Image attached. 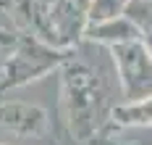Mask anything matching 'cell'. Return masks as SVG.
Returning <instances> with one entry per match:
<instances>
[{
    "label": "cell",
    "mask_w": 152,
    "mask_h": 145,
    "mask_svg": "<svg viewBox=\"0 0 152 145\" xmlns=\"http://www.w3.org/2000/svg\"><path fill=\"white\" fill-rule=\"evenodd\" d=\"M105 127L118 129H152V95L139 100H123L110 108Z\"/></svg>",
    "instance_id": "ba28073f"
},
{
    "label": "cell",
    "mask_w": 152,
    "mask_h": 145,
    "mask_svg": "<svg viewBox=\"0 0 152 145\" xmlns=\"http://www.w3.org/2000/svg\"><path fill=\"white\" fill-rule=\"evenodd\" d=\"M76 48H55L34 34H18L16 45L3 58L0 69V92L16 90L31 82L47 77L50 71H58V66L74 53Z\"/></svg>",
    "instance_id": "7a4b0ae2"
},
{
    "label": "cell",
    "mask_w": 152,
    "mask_h": 145,
    "mask_svg": "<svg viewBox=\"0 0 152 145\" xmlns=\"http://www.w3.org/2000/svg\"><path fill=\"white\" fill-rule=\"evenodd\" d=\"M89 145H152V135H131V129L102 127Z\"/></svg>",
    "instance_id": "9c48e42d"
},
{
    "label": "cell",
    "mask_w": 152,
    "mask_h": 145,
    "mask_svg": "<svg viewBox=\"0 0 152 145\" xmlns=\"http://www.w3.org/2000/svg\"><path fill=\"white\" fill-rule=\"evenodd\" d=\"M61 74V119L76 143H87L107 124L110 100L107 77L97 64L76 55V50L58 66Z\"/></svg>",
    "instance_id": "6da1fadb"
},
{
    "label": "cell",
    "mask_w": 152,
    "mask_h": 145,
    "mask_svg": "<svg viewBox=\"0 0 152 145\" xmlns=\"http://www.w3.org/2000/svg\"><path fill=\"white\" fill-rule=\"evenodd\" d=\"M8 53V50H5ZM5 53H0V69H3V58H5Z\"/></svg>",
    "instance_id": "4fadbf2b"
},
{
    "label": "cell",
    "mask_w": 152,
    "mask_h": 145,
    "mask_svg": "<svg viewBox=\"0 0 152 145\" xmlns=\"http://www.w3.org/2000/svg\"><path fill=\"white\" fill-rule=\"evenodd\" d=\"M131 0H89V24H100L107 18L123 16Z\"/></svg>",
    "instance_id": "8fae6325"
},
{
    "label": "cell",
    "mask_w": 152,
    "mask_h": 145,
    "mask_svg": "<svg viewBox=\"0 0 152 145\" xmlns=\"http://www.w3.org/2000/svg\"><path fill=\"white\" fill-rule=\"evenodd\" d=\"M137 37H142V34H139L137 24L126 13L100 21V24H89L87 32H84V40H89L94 45H102V48H113L118 42H129V40H137Z\"/></svg>",
    "instance_id": "52a82bcc"
},
{
    "label": "cell",
    "mask_w": 152,
    "mask_h": 145,
    "mask_svg": "<svg viewBox=\"0 0 152 145\" xmlns=\"http://www.w3.org/2000/svg\"><path fill=\"white\" fill-rule=\"evenodd\" d=\"M126 16L137 24L142 40H144L147 48L152 50V0H131Z\"/></svg>",
    "instance_id": "30bf717a"
},
{
    "label": "cell",
    "mask_w": 152,
    "mask_h": 145,
    "mask_svg": "<svg viewBox=\"0 0 152 145\" xmlns=\"http://www.w3.org/2000/svg\"><path fill=\"white\" fill-rule=\"evenodd\" d=\"M45 16L50 45L76 48L89 27V0H47Z\"/></svg>",
    "instance_id": "277c9868"
},
{
    "label": "cell",
    "mask_w": 152,
    "mask_h": 145,
    "mask_svg": "<svg viewBox=\"0 0 152 145\" xmlns=\"http://www.w3.org/2000/svg\"><path fill=\"white\" fill-rule=\"evenodd\" d=\"M45 5L47 0H0V11L13 21L18 34H34V37L50 42Z\"/></svg>",
    "instance_id": "8992f818"
},
{
    "label": "cell",
    "mask_w": 152,
    "mask_h": 145,
    "mask_svg": "<svg viewBox=\"0 0 152 145\" xmlns=\"http://www.w3.org/2000/svg\"><path fill=\"white\" fill-rule=\"evenodd\" d=\"M0 129L18 137H34L42 140L50 137L53 121L42 106L24 103V100H0Z\"/></svg>",
    "instance_id": "5b68a950"
},
{
    "label": "cell",
    "mask_w": 152,
    "mask_h": 145,
    "mask_svg": "<svg viewBox=\"0 0 152 145\" xmlns=\"http://www.w3.org/2000/svg\"><path fill=\"white\" fill-rule=\"evenodd\" d=\"M0 145H3V143H0Z\"/></svg>",
    "instance_id": "5bb4252c"
},
{
    "label": "cell",
    "mask_w": 152,
    "mask_h": 145,
    "mask_svg": "<svg viewBox=\"0 0 152 145\" xmlns=\"http://www.w3.org/2000/svg\"><path fill=\"white\" fill-rule=\"evenodd\" d=\"M16 40H18V32H11V29L0 27V53L11 50V48L16 45Z\"/></svg>",
    "instance_id": "7c38bea8"
},
{
    "label": "cell",
    "mask_w": 152,
    "mask_h": 145,
    "mask_svg": "<svg viewBox=\"0 0 152 145\" xmlns=\"http://www.w3.org/2000/svg\"><path fill=\"white\" fill-rule=\"evenodd\" d=\"M107 53L115 69V79L123 100H139L152 95V50L142 37L118 42L107 48Z\"/></svg>",
    "instance_id": "3957f363"
}]
</instances>
